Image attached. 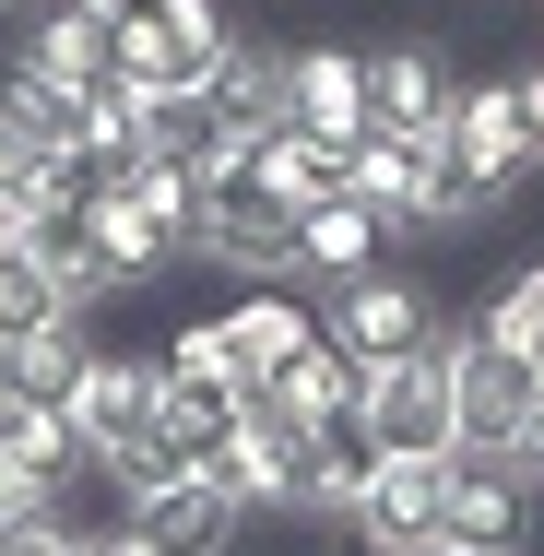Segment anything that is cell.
Wrapping results in <instances>:
<instances>
[{"label": "cell", "mask_w": 544, "mask_h": 556, "mask_svg": "<svg viewBox=\"0 0 544 556\" xmlns=\"http://www.w3.org/2000/svg\"><path fill=\"white\" fill-rule=\"evenodd\" d=\"M367 427L379 450H461V403H450V320L415 355H379L367 367Z\"/></svg>", "instance_id": "obj_4"}, {"label": "cell", "mask_w": 544, "mask_h": 556, "mask_svg": "<svg viewBox=\"0 0 544 556\" xmlns=\"http://www.w3.org/2000/svg\"><path fill=\"white\" fill-rule=\"evenodd\" d=\"M403 556H461V545H403Z\"/></svg>", "instance_id": "obj_30"}, {"label": "cell", "mask_w": 544, "mask_h": 556, "mask_svg": "<svg viewBox=\"0 0 544 556\" xmlns=\"http://www.w3.org/2000/svg\"><path fill=\"white\" fill-rule=\"evenodd\" d=\"M367 261H391V225L367 214L355 190H331L296 214V249H284V285H343V273H367Z\"/></svg>", "instance_id": "obj_14"}, {"label": "cell", "mask_w": 544, "mask_h": 556, "mask_svg": "<svg viewBox=\"0 0 544 556\" xmlns=\"http://www.w3.org/2000/svg\"><path fill=\"white\" fill-rule=\"evenodd\" d=\"M72 533H84L72 497H12L0 509V556H72Z\"/></svg>", "instance_id": "obj_25"}, {"label": "cell", "mask_w": 544, "mask_h": 556, "mask_svg": "<svg viewBox=\"0 0 544 556\" xmlns=\"http://www.w3.org/2000/svg\"><path fill=\"white\" fill-rule=\"evenodd\" d=\"M544 497L509 473V450H450V509H438V545L461 556H533Z\"/></svg>", "instance_id": "obj_5"}, {"label": "cell", "mask_w": 544, "mask_h": 556, "mask_svg": "<svg viewBox=\"0 0 544 556\" xmlns=\"http://www.w3.org/2000/svg\"><path fill=\"white\" fill-rule=\"evenodd\" d=\"M84 12H107V24H166L178 0H84Z\"/></svg>", "instance_id": "obj_28"}, {"label": "cell", "mask_w": 544, "mask_h": 556, "mask_svg": "<svg viewBox=\"0 0 544 556\" xmlns=\"http://www.w3.org/2000/svg\"><path fill=\"white\" fill-rule=\"evenodd\" d=\"M450 403H461V450H509L521 415L544 403V379L485 332V320H461V332H450Z\"/></svg>", "instance_id": "obj_7"}, {"label": "cell", "mask_w": 544, "mask_h": 556, "mask_svg": "<svg viewBox=\"0 0 544 556\" xmlns=\"http://www.w3.org/2000/svg\"><path fill=\"white\" fill-rule=\"evenodd\" d=\"M12 60L48 72L60 96H84V84H107V12H84V0H36V24H24Z\"/></svg>", "instance_id": "obj_15"}, {"label": "cell", "mask_w": 544, "mask_h": 556, "mask_svg": "<svg viewBox=\"0 0 544 556\" xmlns=\"http://www.w3.org/2000/svg\"><path fill=\"white\" fill-rule=\"evenodd\" d=\"M0 142H72V96L24 60H0Z\"/></svg>", "instance_id": "obj_22"}, {"label": "cell", "mask_w": 544, "mask_h": 556, "mask_svg": "<svg viewBox=\"0 0 544 556\" xmlns=\"http://www.w3.org/2000/svg\"><path fill=\"white\" fill-rule=\"evenodd\" d=\"M0 237H12V202H0Z\"/></svg>", "instance_id": "obj_32"}, {"label": "cell", "mask_w": 544, "mask_h": 556, "mask_svg": "<svg viewBox=\"0 0 544 556\" xmlns=\"http://www.w3.org/2000/svg\"><path fill=\"white\" fill-rule=\"evenodd\" d=\"M284 118L296 130H331V142H367V48H284Z\"/></svg>", "instance_id": "obj_12"}, {"label": "cell", "mask_w": 544, "mask_h": 556, "mask_svg": "<svg viewBox=\"0 0 544 556\" xmlns=\"http://www.w3.org/2000/svg\"><path fill=\"white\" fill-rule=\"evenodd\" d=\"M284 249H296V202L273 190L261 142H225L214 178H202V261L249 273V285H284Z\"/></svg>", "instance_id": "obj_1"}, {"label": "cell", "mask_w": 544, "mask_h": 556, "mask_svg": "<svg viewBox=\"0 0 544 556\" xmlns=\"http://www.w3.org/2000/svg\"><path fill=\"white\" fill-rule=\"evenodd\" d=\"M485 332L509 343L521 367L544 379V261H521V273H497V296H485Z\"/></svg>", "instance_id": "obj_24"}, {"label": "cell", "mask_w": 544, "mask_h": 556, "mask_svg": "<svg viewBox=\"0 0 544 556\" xmlns=\"http://www.w3.org/2000/svg\"><path fill=\"white\" fill-rule=\"evenodd\" d=\"M84 355H96V343H84V320H48V332L0 343V391H12V403H60V391L84 379Z\"/></svg>", "instance_id": "obj_20"}, {"label": "cell", "mask_w": 544, "mask_h": 556, "mask_svg": "<svg viewBox=\"0 0 544 556\" xmlns=\"http://www.w3.org/2000/svg\"><path fill=\"white\" fill-rule=\"evenodd\" d=\"M273 391H284V403H296V415H308V427H320L331 403H355V391H367V367H355V355H343V343H308V355H296V367H273Z\"/></svg>", "instance_id": "obj_23"}, {"label": "cell", "mask_w": 544, "mask_h": 556, "mask_svg": "<svg viewBox=\"0 0 544 556\" xmlns=\"http://www.w3.org/2000/svg\"><path fill=\"white\" fill-rule=\"evenodd\" d=\"M438 509H450V450H391L379 473H367V509H355V533L367 545H438Z\"/></svg>", "instance_id": "obj_11"}, {"label": "cell", "mask_w": 544, "mask_h": 556, "mask_svg": "<svg viewBox=\"0 0 544 556\" xmlns=\"http://www.w3.org/2000/svg\"><path fill=\"white\" fill-rule=\"evenodd\" d=\"M72 473H96V450L72 439V415L0 391V509L12 497H72Z\"/></svg>", "instance_id": "obj_10"}, {"label": "cell", "mask_w": 544, "mask_h": 556, "mask_svg": "<svg viewBox=\"0 0 544 556\" xmlns=\"http://www.w3.org/2000/svg\"><path fill=\"white\" fill-rule=\"evenodd\" d=\"M261 166H273V190H284L296 214H308V202H331V190H355V142H331V130H296V118L261 142Z\"/></svg>", "instance_id": "obj_19"}, {"label": "cell", "mask_w": 544, "mask_h": 556, "mask_svg": "<svg viewBox=\"0 0 544 556\" xmlns=\"http://www.w3.org/2000/svg\"><path fill=\"white\" fill-rule=\"evenodd\" d=\"M118 521L142 533L154 556H237V533H249V509L225 497L202 462H178V473H142V485H118Z\"/></svg>", "instance_id": "obj_3"}, {"label": "cell", "mask_w": 544, "mask_h": 556, "mask_svg": "<svg viewBox=\"0 0 544 556\" xmlns=\"http://www.w3.org/2000/svg\"><path fill=\"white\" fill-rule=\"evenodd\" d=\"M72 556H154V545H142L130 521H84V533H72Z\"/></svg>", "instance_id": "obj_26"}, {"label": "cell", "mask_w": 544, "mask_h": 556, "mask_svg": "<svg viewBox=\"0 0 544 556\" xmlns=\"http://www.w3.org/2000/svg\"><path fill=\"white\" fill-rule=\"evenodd\" d=\"M202 96H214V118L237 142H273V130H284V48H249V36H237L214 72H202Z\"/></svg>", "instance_id": "obj_16"}, {"label": "cell", "mask_w": 544, "mask_h": 556, "mask_svg": "<svg viewBox=\"0 0 544 556\" xmlns=\"http://www.w3.org/2000/svg\"><path fill=\"white\" fill-rule=\"evenodd\" d=\"M320 332L343 343L355 367H379V355H415V343L438 332V296H427V273H403V261H367V273L320 285Z\"/></svg>", "instance_id": "obj_2"}, {"label": "cell", "mask_w": 544, "mask_h": 556, "mask_svg": "<svg viewBox=\"0 0 544 556\" xmlns=\"http://www.w3.org/2000/svg\"><path fill=\"white\" fill-rule=\"evenodd\" d=\"M450 96H461V60H450L438 36H391V48H367V130L438 142Z\"/></svg>", "instance_id": "obj_8"}, {"label": "cell", "mask_w": 544, "mask_h": 556, "mask_svg": "<svg viewBox=\"0 0 544 556\" xmlns=\"http://www.w3.org/2000/svg\"><path fill=\"white\" fill-rule=\"evenodd\" d=\"M12 12H36V0H0V24H12Z\"/></svg>", "instance_id": "obj_31"}, {"label": "cell", "mask_w": 544, "mask_h": 556, "mask_svg": "<svg viewBox=\"0 0 544 556\" xmlns=\"http://www.w3.org/2000/svg\"><path fill=\"white\" fill-rule=\"evenodd\" d=\"M355 202L391 225V237H415V202H427V142L367 130V142H355Z\"/></svg>", "instance_id": "obj_17"}, {"label": "cell", "mask_w": 544, "mask_h": 556, "mask_svg": "<svg viewBox=\"0 0 544 556\" xmlns=\"http://www.w3.org/2000/svg\"><path fill=\"white\" fill-rule=\"evenodd\" d=\"M438 142L497 190V202H521L544 178V154H533V130H521V96H509V72H461V96H450V118H438Z\"/></svg>", "instance_id": "obj_6"}, {"label": "cell", "mask_w": 544, "mask_h": 556, "mask_svg": "<svg viewBox=\"0 0 544 556\" xmlns=\"http://www.w3.org/2000/svg\"><path fill=\"white\" fill-rule=\"evenodd\" d=\"M509 96H521V130H533V154H544V48L509 72Z\"/></svg>", "instance_id": "obj_27"}, {"label": "cell", "mask_w": 544, "mask_h": 556, "mask_svg": "<svg viewBox=\"0 0 544 556\" xmlns=\"http://www.w3.org/2000/svg\"><path fill=\"white\" fill-rule=\"evenodd\" d=\"M214 332H225V367H237V379H273V367H296V355L320 343V296H296V285H249Z\"/></svg>", "instance_id": "obj_13"}, {"label": "cell", "mask_w": 544, "mask_h": 556, "mask_svg": "<svg viewBox=\"0 0 544 556\" xmlns=\"http://www.w3.org/2000/svg\"><path fill=\"white\" fill-rule=\"evenodd\" d=\"M48 320H84V296H72V273H48L24 237H0V343L48 332Z\"/></svg>", "instance_id": "obj_18"}, {"label": "cell", "mask_w": 544, "mask_h": 556, "mask_svg": "<svg viewBox=\"0 0 544 556\" xmlns=\"http://www.w3.org/2000/svg\"><path fill=\"white\" fill-rule=\"evenodd\" d=\"M84 249H96V273H107V296H130V285H166L178 261H190V237L154 214L130 178H107L96 190V214H84Z\"/></svg>", "instance_id": "obj_9"}, {"label": "cell", "mask_w": 544, "mask_h": 556, "mask_svg": "<svg viewBox=\"0 0 544 556\" xmlns=\"http://www.w3.org/2000/svg\"><path fill=\"white\" fill-rule=\"evenodd\" d=\"M320 556H391V545H367V533H331V545Z\"/></svg>", "instance_id": "obj_29"}, {"label": "cell", "mask_w": 544, "mask_h": 556, "mask_svg": "<svg viewBox=\"0 0 544 556\" xmlns=\"http://www.w3.org/2000/svg\"><path fill=\"white\" fill-rule=\"evenodd\" d=\"M72 142H84V154H96V166H142V154H154V142H142V96H130V84H84V96H72Z\"/></svg>", "instance_id": "obj_21"}]
</instances>
